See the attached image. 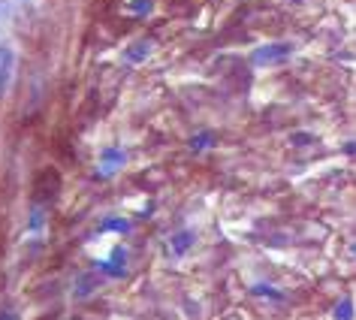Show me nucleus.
I'll return each instance as SVG.
<instances>
[{
	"label": "nucleus",
	"mask_w": 356,
	"mask_h": 320,
	"mask_svg": "<svg viewBox=\"0 0 356 320\" xmlns=\"http://www.w3.org/2000/svg\"><path fill=\"white\" fill-rule=\"evenodd\" d=\"M290 55H293L290 42H269V46H257L251 51V64L254 67H275V64H284Z\"/></svg>",
	"instance_id": "1"
},
{
	"label": "nucleus",
	"mask_w": 356,
	"mask_h": 320,
	"mask_svg": "<svg viewBox=\"0 0 356 320\" xmlns=\"http://www.w3.org/2000/svg\"><path fill=\"white\" fill-rule=\"evenodd\" d=\"M124 163H127V154H124L121 148H109V151H103L100 166H97V175H100V179H109V175L124 170Z\"/></svg>",
	"instance_id": "2"
},
{
	"label": "nucleus",
	"mask_w": 356,
	"mask_h": 320,
	"mask_svg": "<svg viewBox=\"0 0 356 320\" xmlns=\"http://www.w3.org/2000/svg\"><path fill=\"white\" fill-rule=\"evenodd\" d=\"M100 269L109 278H124L127 275V248H112V257L106 263H100Z\"/></svg>",
	"instance_id": "3"
},
{
	"label": "nucleus",
	"mask_w": 356,
	"mask_h": 320,
	"mask_svg": "<svg viewBox=\"0 0 356 320\" xmlns=\"http://www.w3.org/2000/svg\"><path fill=\"white\" fill-rule=\"evenodd\" d=\"M193 242H197V236H193L191 230H178V233L169 236V254H172V257H184L193 248Z\"/></svg>",
	"instance_id": "4"
},
{
	"label": "nucleus",
	"mask_w": 356,
	"mask_h": 320,
	"mask_svg": "<svg viewBox=\"0 0 356 320\" xmlns=\"http://www.w3.org/2000/svg\"><path fill=\"white\" fill-rule=\"evenodd\" d=\"M10 79H13V51L6 46H0V97H3Z\"/></svg>",
	"instance_id": "5"
},
{
	"label": "nucleus",
	"mask_w": 356,
	"mask_h": 320,
	"mask_svg": "<svg viewBox=\"0 0 356 320\" xmlns=\"http://www.w3.org/2000/svg\"><path fill=\"white\" fill-rule=\"evenodd\" d=\"M332 320H356V305L350 296H341L332 308Z\"/></svg>",
	"instance_id": "6"
},
{
	"label": "nucleus",
	"mask_w": 356,
	"mask_h": 320,
	"mask_svg": "<svg viewBox=\"0 0 356 320\" xmlns=\"http://www.w3.org/2000/svg\"><path fill=\"white\" fill-rule=\"evenodd\" d=\"M148 51H151V42L139 40V42H133V46L124 51V58H127V64H142V61L148 58Z\"/></svg>",
	"instance_id": "7"
},
{
	"label": "nucleus",
	"mask_w": 356,
	"mask_h": 320,
	"mask_svg": "<svg viewBox=\"0 0 356 320\" xmlns=\"http://www.w3.org/2000/svg\"><path fill=\"white\" fill-rule=\"evenodd\" d=\"M251 293H254L257 299L275 302V305H278V302H284V293H281V290H275V287H269V284H254V287H251Z\"/></svg>",
	"instance_id": "8"
},
{
	"label": "nucleus",
	"mask_w": 356,
	"mask_h": 320,
	"mask_svg": "<svg viewBox=\"0 0 356 320\" xmlns=\"http://www.w3.org/2000/svg\"><path fill=\"white\" fill-rule=\"evenodd\" d=\"M100 227L106 230V233H118V236H127L130 230H133V224H130L127 218H106Z\"/></svg>",
	"instance_id": "9"
},
{
	"label": "nucleus",
	"mask_w": 356,
	"mask_h": 320,
	"mask_svg": "<svg viewBox=\"0 0 356 320\" xmlns=\"http://www.w3.org/2000/svg\"><path fill=\"white\" fill-rule=\"evenodd\" d=\"M151 0H127V13L130 15H136V19H145V15L151 13Z\"/></svg>",
	"instance_id": "10"
},
{
	"label": "nucleus",
	"mask_w": 356,
	"mask_h": 320,
	"mask_svg": "<svg viewBox=\"0 0 356 320\" xmlns=\"http://www.w3.org/2000/svg\"><path fill=\"white\" fill-rule=\"evenodd\" d=\"M211 145H215V136H211L209 130H202V133H197V136L191 139V148L193 151H202V148H211Z\"/></svg>",
	"instance_id": "11"
},
{
	"label": "nucleus",
	"mask_w": 356,
	"mask_h": 320,
	"mask_svg": "<svg viewBox=\"0 0 356 320\" xmlns=\"http://www.w3.org/2000/svg\"><path fill=\"white\" fill-rule=\"evenodd\" d=\"M42 221H46V215H42V209L37 206V209L31 211V233H40V230H42Z\"/></svg>",
	"instance_id": "12"
},
{
	"label": "nucleus",
	"mask_w": 356,
	"mask_h": 320,
	"mask_svg": "<svg viewBox=\"0 0 356 320\" xmlns=\"http://www.w3.org/2000/svg\"><path fill=\"white\" fill-rule=\"evenodd\" d=\"M0 320H19V314L13 308H0Z\"/></svg>",
	"instance_id": "13"
},
{
	"label": "nucleus",
	"mask_w": 356,
	"mask_h": 320,
	"mask_svg": "<svg viewBox=\"0 0 356 320\" xmlns=\"http://www.w3.org/2000/svg\"><path fill=\"white\" fill-rule=\"evenodd\" d=\"M347 154H356V142H350V145H344Z\"/></svg>",
	"instance_id": "14"
},
{
	"label": "nucleus",
	"mask_w": 356,
	"mask_h": 320,
	"mask_svg": "<svg viewBox=\"0 0 356 320\" xmlns=\"http://www.w3.org/2000/svg\"><path fill=\"white\" fill-rule=\"evenodd\" d=\"M350 254H353V257H356V242H353V245H350Z\"/></svg>",
	"instance_id": "15"
}]
</instances>
